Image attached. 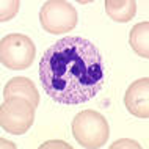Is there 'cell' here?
I'll return each mask as SVG.
<instances>
[{"instance_id": "5b68a950", "label": "cell", "mask_w": 149, "mask_h": 149, "mask_svg": "<svg viewBox=\"0 0 149 149\" xmlns=\"http://www.w3.org/2000/svg\"><path fill=\"white\" fill-rule=\"evenodd\" d=\"M35 105L22 97L5 99L0 107V126L13 135H22L30 130L35 121Z\"/></svg>"}, {"instance_id": "277c9868", "label": "cell", "mask_w": 149, "mask_h": 149, "mask_svg": "<svg viewBox=\"0 0 149 149\" xmlns=\"http://www.w3.org/2000/svg\"><path fill=\"white\" fill-rule=\"evenodd\" d=\"M39 22L47 33L63 35L77 25V10L64 0H49L39 10Z\"/></svg>"}, {"instance_id": "52a82bcc", "label": "cell", "mask_w": 149, "mask_h": 149, "mask_svg": "<svg viewBox=\"0 0 149 149\" xmlns=\"http://www.w3.org/2000/svg\"><path fill=\"white\" fill-rule=\"evenodd\" d=\"M13 97H22L31 102L35 107L39 105V94L36 90L35 83L30 79L25 77H16L11 79L5 85L3 90V99H13Z\"/></svg>"}, {"instance_id": "7c38bea8", "label": "cell", "mask_w": 149, "mask_h": 149, "mask_svg": "<svg viewBox=\"0 0 149 149\" xmlns=\"http://www.w3.org/2000/svg\"><path fill=\"white\" fill-rule=\"evenodd\" d=\"M49 146H63V148H71L69 144H66V143H46V144H42V148H49Z\"/></svg>"}, {"instance_id": "8992f818", "label": "cell", "mask_w": 149, "mask_h": 149, "mask_svg": "<svg viewBox=\"0 0 149 149\" xmlns=\"http://www.w3.org/2000/svg\"><path fill=\"white\" fill-rule=\"evenodd\" d=\"M124 105L136 118L149 116V79L143 77L134 82L124 94Z\"/></svg>"}, {"instance_id": "9c48e42d", "label": "cell", "mask_w": 149, "mask_h": 149, "mask_svg": "<svg viewBox=\"0 0 149 149\" xmlns=\"http://www.w3.org/2000/svg\"><path fill=\"white\" fill-rule=\"evenodd\" d=\"M129 42L136 55L143 58L149 57V24L140 22L132 27L129 33Z\"/></svg>"}, {"instance_id": "ba28073f", "label": "cell", "mask_w": 149, "mask_h": 149, "mask_svg": "<svg viewBox=\"0 0 149 149\" xmlns=\"http://www.w3.org/2000/svg\"><path fill=\"white\" fill-rule=\"evenodd\" d=\"M105 13L115 22H129L136 13L135 0H107Z\"/></svg>"}, {"instance_id": "3957f363", "label": "cell", "mask_w": 149, "mask_h": 149, "mask_svg": "<svg viewBox=\"0 0 149 149\" xmlns=\"http://www.w3.org/2000/svg\"><path fill=\"white\" fill-rule=\"evenodd\" d=\"M35 57L36 47L27 35L11 33L0 41V61L8 69H27L33 64Z\"/></svg>"}, {"instance_id": "7a4b0ae2", "label": "cell", "mask_w": 149, "mask_h": 149, "mask_svg": "<svg viewBox=\"0 0 149 149\" xmlns=\"http://www.w3.org/2000/svg\"><path fill=\"white\" fill-rule=\"evenodd\" d=\"M72 135L80 146L97 149L107 143L110 129L102 113L96 110H83L72 119Z\"/></svg>"}, {"instance_id": "30bf717a", "label": "cell", "mask_w": 149, "mask_h": 149, "mask_svg": "<svg viewBox=\"0 0 149 149\" xmlns=\"http://www.w3.org/2000/svg\"><path fill=\"white\" fill-rule=\"evenodd\" d=\"M19 5V0H3L0 3V21L5 22L8 19H13L17 14Z\"/></svg>"}, {"instance_id": "6da1fadb", "label": "cell", "mask_w": 149, "mask_h": 149, "mask_svg": "<svg viewBox=\"0 0 149 149\" xmlns=\"http://www.w3.org/2000/svg\"><path fill=\"white\" fill-rule=\"evenodd\" d=\"M39 80L46 94L55 102L64 105L85 104L105 85L102 54L86 38H61L42 54Z\"/></svg>"}, {"instance_id": "8fae6325", "label": "cell", "mask_w": 149, "mask_h": 149, "mask_svg": "<svg viewBox=\"0 0 149 149\" xmlns=\"http://www.w3.org/2000/svg\"><path fill=\"white\" fill-rule=\"evenodd\" d=\"M126 144H129V146H134V148H140V144H136V143H127L126 140H123V141H119V143H116V144H111V149H113V148H119V146H126Z\"/></svg>"}]
</instances>
